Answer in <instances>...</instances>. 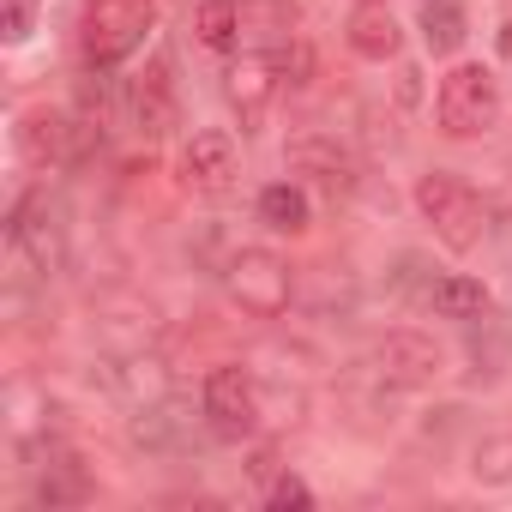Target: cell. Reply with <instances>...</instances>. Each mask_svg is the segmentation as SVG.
<instances>
[{
  "mask_svg": "<svg viewBox=\"0 0 512 512\" xmlns=\"http://www.w3.org/2000/svg\"><path fill=\"white\" fill-rule=\"evenodd\" d=\"M278 85H284V67H278V55H241L235 67H229V79H223V91H229V109L241 115V133H260V121L272 115V103H278Z\"/></svg>",
  "mask_w": 512,
  "mask_h": 512,
  "instance_id": "10",
  "label": "cell"
},
{
  "mask_svg": "<svg viewBox=\"0 0 512 512\" xmlns=\"http://www.w3.org/2000/svg\"><path fill=\"white\" fill-rule=\"evenodd\" d=\"M266 506H272V512H308V506H314V488H308L302 476H272V482H266Z\"/></svg>",
  "mask_w": 512,
  "mask_h": 512,
  "instance_id": "22",
  "label": "cell"
},
{
  "mask_svg": "<svg viewBox=\"0 0 512 512\" xmlns=\"http://www.w3.org/2000/svg\"><path fill=\"white\" fill-rule=\"evenodd\" d=\"M356 7H374V0H356Z\"/></svg>",
  "mask_w": 512,
  "mask_h": 512,
  "instance_id": "25",
  "label": "cell"
},
{
  "mask_svg": "<svg viewBox=\"0 0 512 512\" xmlns=\"http://www.w3.org/2000/svg\"><path fill=\"white\" fill-rule=\"evenodd\" d=\"M500 49H506V55H512V19H506V31H500Z\"/></svg>",
  "mask_w": 512,
  "mask_h": 512,
  "instance_id": "24",
  "label": "cell"
},
{
  "mask_svg": "<svg viewBox=\"0 0 512 512\" xmlns=\"http://www.w3.org/2000/svg\"><path fill=\"white\" fill-rule=\"evenodd\" d=\"M440 368H446L440 344H434V338H422V332H410V326H398V332H386V338L374 344V374H380V386L422 392V386H434V380H440Z\"/></svg>",
  "mask_w": 512,
  "mask_h": 512,
  "instance_id": "8",
  "label": "cell"
},
{
  "mask_svg": "<svg viewBox=\"0 0 512 512\" xmlns=\"http://www.w3.org/2000/svg\"><path fill=\"white\" fill-rule=\"evenodd\" d=\"M199 410H205V428L217 440H247L253 428H260V380H253L247 368L223 362L205 374V392H199Z\"/></svg>",
  "mask_w": 512,
  "mask_h": 512,
  "instance_id": "6",
  "label": "cell"
},
{
  "mask_svg": "<svg viewBox=\"0 0 512 512\" xmlns=\"http://www.w3.org/2000/svg\"><path fill=\"white\" fill-rule=\"evenodd\" d=\"M416 211H422V223H428L452 253H470V247L482 241V223H488L476 187L458 181V175H446V169H434V175L416 181Z\"/></svg>",
  "mask_w": 512,
  "mask_h": 512,
  "instance_id": "5",
  "label": "cell"
},
{
  "mask_svg": "<svg viewBox=\"0 0 512 512\" xmlns=\"http://www.w3.org/2000/svg\"><path fill=\"white\" fill-rule=\"evenodd\" d=\"M506 350H512V326L488 308L482 314V332H470V362H476V380H494L506 368Z\"/></svg>",
  "mask_w": 512,
  "mask_h": 512,
  "instance_id": "20",
  "label": "cell"
},
{
  "mask_svg": "<svg viewBox=\"0 0 512 512\" xmlns=\"http://www.w3.org/2000/svg\"><path fill=\"white\" fill-rule=\"evenodd\" d=\"M7 247H13V260L19 272H37V278H55L67 266V217L61 205L49 199V187H31L13 217H7Z\"/></svg>",
  "mask_w": 512,
  "mask_h": 512,
  "instance_id": "1",
  "label": "cell"
},
{
  "mask_svg": "<svg viewBox=\"0 0 512 512\" xmlns=\"http://www.w3.org/2000/svg\"><path fill=\"white\" fill-rule=\"evenodd\" d=\"M434 115H440V133H452V139L488 133L500 121V85H494V73L482 61H458L440 79V91H434Z\"/></svg>",
  "mask_w": 512,
  "mask_h": 512,
  "instance_id": "4",
  "label": "cell"
},
{
  "mask_svg": "<svg viewBox=\"0 0 512 512\" xmlns=\"http://www.w3.org/2000/svg\"><path fill=\"white\" fill-rule=\"evenodd\" d=\"M260 223L278 229V235H302V229L314 223V205H308V193H302L296 181H272V187L260 193Z\"/></svg>",
  "mask_w": 512,
  "mask_h": 512,
  "instance_id": "17",
  "label": "cell"
},
{
  "mask_svg": "<svg viewBox=\"0 0 512 512\" xmlns=\"http://www.w3.org/2000/svg\"><path fill=\"white\" fill-rule=\"evenodd\" d=\"M428 308L440 314V320H482L494 302H488V284L482 278H470V272H452V278H440L434 290H428Z\"/></svg>",
  "mask_w": 512,
  "mask_h": 512,
  "instance_id": "16",
  "label": "cell"
},
{
  "mask_svg": "<svg viewBox=\"0 0 512 512\" xmlns=\"http://www.w3.org/2000/svg\"><path fill=\"white\" fill-rule=\"evenodd\" d=\"M151 19H157V0H91L85 19H79V49H85V61H91L97 73L121 67V61L145 43Z\"/></svg>",
  "mask_w": 512,
  "mask_h": 512,
  "instance_id": "2",
  "label": "cell"
},
{
  "mask_svg": "<svg viewBox=\"0 0 512 512\" xmlns=\"http://www.w3.org/2000/svg\"><path fill=\"white\" fill-rule=\"evenodd\" d=\"M181 175H187V187L193 193H229L235 187V175H241V151H235V139L223 133V127H199L193 139H187V151H181Z\"/></svg>",
  "mask_w": 512,
  "mask_h": 512,
  "instance_id": "12",
  "label": "cell"
},
{
  "mask_svg": "<svg viewBox=\"0 0 512 512\" xmlns=\"http://www.w3.org/2000/svg\"><path fill=\"white\" fill-rule=\"evenodd\" d=\"M91 121L85 115H61V109H25L19 115V151L31 157V163H43V169H67V163H79L85 157V145H91Z\"/></svg>",
  "mask_w": 512,
  "mask_h": 512,
  "instance_id": "7",
  "label": "cell"
},
{
  "mask_svg": "<svg viewBox=\"0 0 512 512\" xmlns=\"http://www.w3.org/2000/svg\"><path fill=\"white\" fill-rule=\"evenodd\" d=\"M193 43L211 55H229L241 43V7L235 0H199L193 7Z\"/></svg>",
  "mask_w": 512,
  "mask_h": 512,
  "instance_id": "18",
  "label": "cell"
},
{
  "mask_svg": "<svg viewBox=\"0 0 512 512\" xmlns=\"http://www.w3.org/2000/svg\"><path fill=\"white\" fill-rule=\"evenodd\" d=\"M284 157H290L296 175H308V181L326 187L332 199L356 187V163H350V151L338 145V133H326V127H302V133H290V151H284Z\"/></svg>",
  "mask_w": 512,
  "mask_h": 512,
  "instance_id": "11",
  "label": "cell"
},
{
  "mask_svg": "<svg viewBox=\"0 0 512 512\" xmlns=\"http://www.w3.org/2000/svg\"><path fill=\"white\" fill-rule=\"evenodd\" d=\"M223 284H229L235 308L253 314V320L290 314V296H296V272H290V260H278L272 247H241L223 266Z\"/></svg>",
  "mask_w": 512,
  "mask_h": 512,
  "instance_id": "3",
  "label": "cell"
},
{
  "mask_svg": "<svg viewBox=\"0 0 512 512\" xmlns=\"http://www.w3.org/2000/svg\"><path fill=\"white\" fill-rule=\"evenodd\" d=\"M37 7H43V0H7V13H0V37H7V43H25L31 25H37Z\"/></svg>",
  "mask_w": 512,
  "mask_h": 512,
  "instance_id": "23",
  "label": "cell"
},
{
  "mask_svg": "<svg viewBox=\"0 0 512 512\" xmlns=\"http://www.w3.org/2000/svg\"><path fill=\"white\" fill-rule=\"evenodd\" d=\"M470 476L482 488H512V434H494L470 452Z\"/></svg>",
  "mask_w": 512,
  "mask_h": 512,
  "instance_id": "21",
  "label": "cell"
},
{
  "mask_svg": "<svg viewBox=\"0 0 512 512\" xmlns=\"http://www.w3.org/2000/svg\"><path fill=\"white\" fill-rule=\"evenodd\" d=\"M464 7L458 0H422V43L434 49V55H458L464 49Z\"/></svg>",
  "mask_w": 512,
  "mask_h": 512,
  "instance_id": "19",
  "label": "cell"
},
{
  "mask_svg": "<svg viewBox=\"0 0 512 512\" xmlns=\"http://www.w3.org/2000/svg\"><path fill=\"white\" fill-rule=\"evenodd\" d=\"M398 19H392V7L386 0H374V7H356V19H350V49L362 55V61H392L398 55Z\"/></svg>",
  "mask_w": 512,
  "mask_h": 512,
  "instance_id": "15",
  "label": "cell"
},
{
  "mask_svg": "<svg viewBox=\"0 0 512 512\" xmlns=\"http://www.w3.org/2000/svg\"><path fill=\"white\" fill-rule=\"evenodd\" d=\"M85 500H91V482H85L79 458L61 440H49L43 464H37V506H85Z\"/></svg>",
  "mask_w": 512,
  "mask_h": 512,
  "instance_id": "14",
  "label": "cell"
},
{
  "mask_svg": "<svg viewBox=\"0 0 512 512\" xmlns=\"http://www.w3.org/2000/svg\"><path fill=\"white\" fill-rule=\"evenodd\" d=\"M133 127L145 139H163L175 127V79H169V61L163 55L133 79Z\"/></svg>",
  "mask_w": 512,
  "mask_h": 512,
  "instance_id": "13",
  "label": "cell"
},
{
  "mask_svg": "<svg viewBox=\"0 0 512 512\" xmlns=\"http://www.w3.org/2000/svg\"><path fill=\"white\" fill-rule=\"evenodd\" d=\"M97 344L109 350V356H139V350H151L157 344V332H163V320H157V308L145 302V296H133V290H109L103 302H97Z\"/></svg>",
  "mask_w": 512,
  "mask_h": 512,
  "instance_id": "9",
  "label": "cell"
}]
</instances>
